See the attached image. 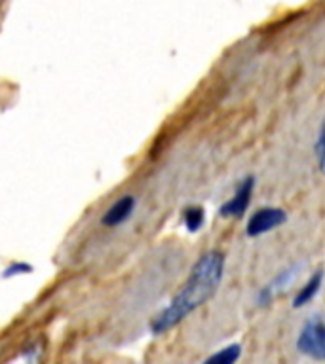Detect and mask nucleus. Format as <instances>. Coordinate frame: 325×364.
I'll use <instances>...</instances> for the list:
<instances>
[{"instance_id": "obj_1", "label": "nucleus", "mask_w": 325, "mask_h": 364, "mask_svg": "<svg viewBox=\"0 0 325 364\" xmlns=\"http://www.w3.org/2000/svg\"><path fill=\"white\" fill-rule=\"evenodd\" d=\"M225 273V256L219 251H209L194 264L187 283L177 292L173 300L150 322L152 334H164L176 328L183 319L204 306L219 289Z\"/></svg>"}, {"instance_id": "obj_2", "label": "nucleus", "mask_w": 325, "mask_h": 364, "mask_svg": "<svg viewBox=\"0 0 325 364\" xmlns=\"http://www.w3.org/2000/svg\"><path fill=\"white\" fill-rule=\"evenodd\" d=\"M295 346L305 357L325 360V319L321 315H314L302 325Z\"/></svg>"}, {"instance_id": "obj_3", "label": "nucleus", "mask_w": 325, "mask_h": 364, "mask_svg": "<svg viewBox=\"0 0 325 364\" xmlns=\"http://www.w3.org/2000/svg\"><path fill=\"white\" fill-rule=\"evenodd\" d=\"M288 222V213L280 207H261L257 209L247 220L245 235L247 237H261L272 230L280 228Z\"/></svg>"}, {"instance_id": "obj_4", "label": "nucleus", "mask_w": 325, "mask_h": 364, "mask_svg": "<svg viewBox=\"0 0 325 364\" xmlns=\"http://www.w3.org/2000/svg\"><path fill=\"white\" fill-rule=\"evenodd\" d=\"M253 188H255V179L253 177H245L236 188V192H234V196L221 205L219 215L223 218H242L247 213V209H250Z\"/></svg>"}, {"instance_id": "obj_5", "label": "nucleus", "mask_w": 325, "mask_h": 364, "mask_svg": "<svg viewBox=\"0 0 325 364\" xmlns=\"http://www.w3.org/2000/svg\"><path fill=\"white\" fill-rule=\"evenodd\" d=\"M135 207H137V199L133 198V196H124V198L116 199L106 209V213L101 218V224L106 226V228H116V226L128 222L132 218Z\"/></svg>"}, {"instance_id": "obj_6", "label": "nucleus", "mask_w": 325, "mask_h": 364, "mask_svg": "<svg viewBox=\"0 0 325 364\" xmlns=\"http://www.w3.org/2000/svg\"><path fill=\"white\" fill-rule=\"evenodd\" d=\"M324 277H325V272L324 270H316V272L308 277V281L302 287L299 289V292L295 294L293 298V308L295 309H300L308 306V303L312 302L314 298L318 296L319 290H321V284H324Z\"/></svg>"}, {"instance_id": "obj_7", "label": "nucleus", "mask_w": 325, "mask_h": 364, "mask_svg": "<svg viewBox=\"0 0 325 364\" xmlns=\"http://www.w3.org/2000/svg\"><path fill=\"white\" fill-rule=\"evenodd\" d=\"M183 224L190 234L200 232L202 226L206 224V211L200 205H190L183 211Z\"/></svg>"}, {"instance_id": "obj_8", "label": "nucleus", "mask_w": 325, "mask_h": 364, "mask_svg": "<svg viewBox=\"0 0 325 364\" xmlns=\"http://www.w3.org/2000/svg\"><path fill=\"white\" fill-rule=\"evenodd\" d=\"M240 357H242V346L240 344H231V346L223 347L221 351L213 353L211 357H207V363L234 364Z\"/></svg>"}, {"instance_id": "obj_9", "label": "nucleus", "mask_w": 325, "mask_h": 364, "mask_svg": "<svg viewBox=\"0 0 325 364\" xmlns=\"http://www.w3.org/2000/svg\"><path fill=\"white\" fill-rule=\"evenodd\" d=\"M316 160H318L319 171L325 175V120L321 122L318 139H316Z\"/></svg>"}, {"instance_id": "obj_10", "label": "nucleus", "mask_w": 325, "mask_h": 364, "mask_svg": "<svg viewBox=\"0 0 325 364\" xmlns=\"http://www.w3.org/2000/svg\"><path fill=\"white\" fill-rule=\"evenodd\" d=\"M32 272V265L25 264V262H16V264L8 265L4 273H2V277L4 279H10V277H16V275H25V273H31Z\"/></svg>"}]
</instances>
